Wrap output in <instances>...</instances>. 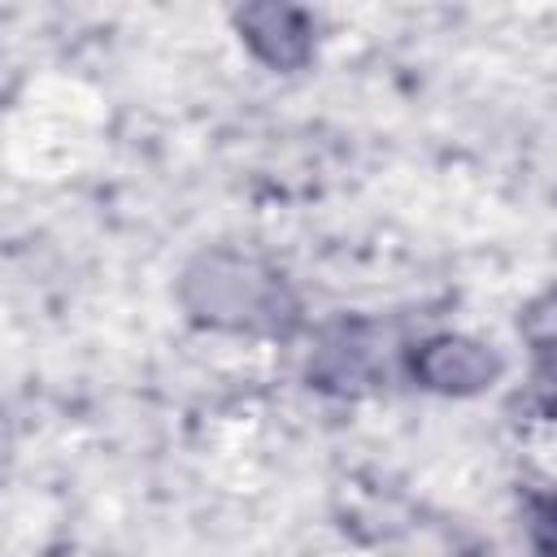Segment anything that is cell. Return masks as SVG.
I'll use <instances>...</instances> for the list:
<instances>
[{
	"instance_id": "obj_3",
	"label": "cell",
	"mask_w": 557,
	"mask_h": 557,
	"mask_svg": "<svg viewBox=\"0 0 557 557\" xmlns=\"http://www.w3.org/2000/svg\"><path fill=\"white\" fill-rule=\"evenodd\" d=\"M305 374H309V387L331 392V396L370 392L387 374L379 326L366 322V318H339V322L322 326V335H318V344L309 352Z\"/></svg>"
},
{
	"instance_id": "obj_2",
	"label": "cell",
	"mask_w": 557,
	"mask_h": 557,
	"mask_svg": "<svg viewBox=\"0 0 557 557\" xmlns=\"http://www.w3.org/2000/svg\"><path fill=\"white\" fill-rule=\"evenodd\" d=\"M405 370L422 392L435 396H483L492 383H500L505 361L492 344L461 335V331H440L405 348Z\"/></svg>"
},
{
	"instance_id": "obj_4",
	"label": "cell",
	"mask_w": 557,
	"mask_h": 557,
	"mask_svg": "<svg viewBox=\"0 0 557 557\" xmlns=\"http://www.w3.org/2000/svg\"><path fill=\"white\" fill-rule=\"evenodd\" d=\"M235 35L265 70H278V74L305 70L318 48L313 17L305 9L278 4V0H252V4L235 9Z\"/></svg>"
},
{
	"instance_id": "obj_1",
	"label": "cell",
	"mask_w": 557,
	"mask_h": 557,
	"mask_svg": "<svg viewBox=\"0 0 557 557\" xmlns=\"http://www.w3.org/2000/svg\"><path fill=\"white\" fill-rule=\"evenodd\" d=\"M178 305L196 326L231 335H278L300 326V300L287 278L239 248H200L178 274Z\"/></svg>"
},
{
	"instance_id": "obj_5",
	"label": "cell",
	"mask_w": 557,
	"mask_h": 557,
	"mask_svg": "<svg viewBox=\"0 0 557 557\" xmlns=\"http://www.w3.org/2000/svg\"><path fill=\"white\" fill-rule=\"evenodd\" d=\"M527 544L535 557H557V487L531 496L527 505Z\"/></svg>"
}]
</instances>
